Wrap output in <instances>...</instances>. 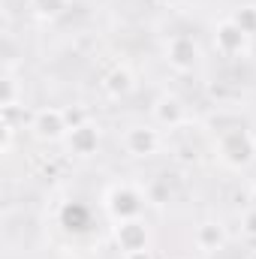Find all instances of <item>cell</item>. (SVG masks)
Instances as JSON below:
<instances>
[{
	"instance_id": "obj_17",
	"label": "cell",
	"mask_w": 256,
	"mask_h": 259,
	"mask_svg": "<svg viewBox=\"0 0 256 259\" xmlns=\"http://www.w3.org/2000/svg\"><path fill=\"white\" fill-rule=\"evenodd\" d=\"M124 259H154V253H151V247H145V250H127Z\"/></svg>"
},
{
	"instance_id": "obj_10",
	"label": "cell",
	"mask_w": 256,
	"mask_h": 259,
	"mask_svg": "<svg viewBox=\"0 0 256 259\" xmlns=\"http://www.w3.org/2000/svg\"><path fill=\"white\" fill-rule=\"evenodd\" d=\"M184 106H181V100L175 97V94H163V97H157L154 100V106H151V118L157 121V127H178L181 121H184Z\"/></svg>"
},
{
	"instance_id": "obj_18",
	"label": "cell",
	"mask_w": 256,
	"mask_h": 259,
	"mask_svg": "<svg viewBox=\"0 0 256 259\" xmlns=\"http://www.w3.org/2000/svg\"><path fill=\"white\" fill-rule=\"evenodd\" d=\"M253 196H256V178H253Z\"/></svg>"
},
{
	"instance_id": "obj_2",
	"label": "cell",
	"mask_w": 256,
	"mask_h": 259,
	"mask_svg": "<svg viewBox=\"0 0 256 259\" xmlns=\"http://www.w3.org/2000/svg\"><path fill=\"white\" fill-rule=\"evenodd\" d=\"M103 208H106V214H109L115 223L133 220V217H142L145 196L139 193L133 184H112V187L103 193Z\"/></svg>"
},
{
	"instance_id": "obj_16",
	"label": "cell",
	"mask_w": 256,
	"mask_h": 259,
	"mask_svg": "<svg viewBox=\"0 0 256 259\" xmlns=\"http://www.w3.org/2000/svg\"><path fill=\"white\" fill-rule=\"evenodd\" d=\"M241 232H244V238L256 241V202L241 214Z\"/></svg>"
},
{
	"instance_id": "obj_5",
	"label": "cell",
	"mask_w": 256,
	"mask_h": 259,
	"mask_svg": "<svg viewBox=\"0 0 256 259\" xmlns=\"http://www.w3.org/2000/svg\"><path fill=\"white\" fill-rule=\"evenodd\" d=\"M163 55H166V64L172 66L175 72H190V69H196L199 58H202L196 39L187 36V33H175V36H169L166 46H163Z\"/></svg>"
},
{
	"instance_id": "obj_8",
	"label": "cell",
	"mask_w": 256,
	"mask_h": 259,
	"mask_svg": "<svg viewBox=\"0 0 256 259\" xmlns=\"http://www.w3.org/2000/svg\"><path fill=\"white\" fill-rule=\"evenodd\" d=\"M66 151L75 154V157H91L97 154V145H100V127L81 121V124H72L66 133Z\"/></svg>"
},
{
	"instance_id": "obj_9",
	"label": "cell",
	"mask_w": 256,
	"mask_h": 259,
	"mask_svg": "<svg viewBox=\"0 0 256 259\" xmlns=\"http://www.w3.org/2000/svg\"><path fill=\"white\" fill-rule=\"evenodd\" d=\"M193 244L202 253H217L226 247V226L220 220H202L193 232Z\"/></svg>"
},
{
	"instance_id": "obj_12",
	"label": "cell",
	"mask_w": 256,
	"mask_h": 259,
	"mask_svg": "<svg viewBox=\"0 0 256 259\" xmlns=\"http://www.w3.org/2000/svg\"><path fill=\"white\" fill-rule=\"evenodd\" d=\"M133 88H136V75H133L130 66H115V69H109V72L103 75V91H106L112 100L127 97Z\"/></svg>"
},
{
	"instance_id": "obj_11",
	"label": "cell",
	"mask_w": 256,
	"mask_h": 259,
	"mask_svg": "<svg viewBox=\"0 0 256 259\" xmlns=\"http://www.w3.org/2000/svg\"><path fill=\"white\" fill-rule=\"evenodd\" d=\"M58 223L64 226L66 232L81 235V232L91 229V208L81 205V202H64L61 211H58Z\"/></svg>"
},
{
	"instance_id": "obj_6",
	"label": "cell",
	"mask_w": 256,
	"mask_h": 259,
	"mask_svg": "<svg viewBox=\"0 0 256 259\" xmlns=\"http://www.w3.org/2000/svg\"><path fill=\"white\" fill-rule=\"evenodd\" d=\"M160 145H163V139L154 124H136V127L124 130V151L130 157H154L160 151Z\"/></svg>"
},
{
	"instance_id": "obj_13",
	"label": "cell",
	"mask_w": 256,
	"mask_h": 259,
	"mask_svg": "<svg viewBox=\"0 0 256 259\" xmlns=\"http://www.w3.org/2000/svg\"><path fill=\"white\" fill-rule=\"evenodd\" d=\"M30 3V9L39 15V18H58V15H64L66 6H69V0H27Z\"/></svg>"
},
{
	"instance_id": "obj_7",
	"label": "cell",
	"mask_w": 256,
	"mask_h": 259,
	"mask_svg": "<svg viewBox=\"0 0 256 259\" xmlns=\"http://www.w3.org/2000/svg\"><path fill=\"white\" fill-rule=\"evenodd\" d=\"M148 241H151V232H148V223L142 217L115 223V244H118L121 253H127V250H145V247H151Z\"/></svg>"
},
{
	"instance_id": "obj_3",
	"label": "cell",
	"mask_w": 256,
	"mask_h": 259,
	"mask_svg": "<svg viewBox=\"0 0 256 259\" xmlns=\"http://www.w3.org/2000/svg\"><path fill=\"white\" fill-rule=\"evenodd\" d=\"M30 130L42 142H61V139H66V133H69V118H66L64 109H58V106H42V109L33 112Z\"/></svg>"
},
{
	"instance_id": "obj_15",
	"label": "cell",
	"mask_w": 256,
	"mask_h": 259,
	"mask_svg": "<svg viewBox=\"0 0 256 259\" xmlns=\"http://www.w3.org/2000/svg\"><path fill=\"white\" fill-rule=\"evenodd\" d=\"M235 24H241L250 36H256V6H244L241 12H235V15H229Z\"/></svg>"
},
{
	"instance_id": "obj_4",
	"label": "cell",
	"mask_w": 256,
	"mask_h": 259,
	"mask_svg": "<svg viewBox=\"0 0 256 259\" xmlns=\"http://www.w3.org/2000/svg\"><path fill=\"white\" fill-rule=\"evenodd\" d=\"M214 46L223 58H241L250 52V33L241 24H235L232 18H223L214 27Z\"/></svg>"
},
{
	"instance_id": "obj_19",
	"label": "cell",
	"mask_w": 256,
	"mask_h": 259,
	"mask_svg": "<svg viewBox=\"0 0 256 259\" xmlns=\"http://www.w3.org/2000/svg\"><path fill=\"white\" fill-rule=\"evenodd\" d=\"M172 259H187V256H172Z\"/></svg>"
},
{
	"instance_id": "obj_1",
	"label": "cell",
	"mask_w": 256,
	"mask_h": 259,
	"mask_svg": "<svg viewBox=\"0 0 256 259\" xmlns=\"http://www.w3.org/2000/svg\"><path fill=\"white\" fill-rule=\"evenodd\" d=\"M214 148H217L220 163L229 166V169H247L256 160V139L250 130H241V127L223 130Z\"/></svg>"
},
{
	"instance_id": "obj_14",
	"label": "cell",
	"mask_w": 256,
	"mask_h": 259,
	"mask_svg": "<svg viewBox=\"0 0 256 259\" xmlns=\"http://www.w3.org/2000/svg\"><path fill=\"white\" fill-rule=\"evenodd\" d=\"M15 100H18V81L12 75V69H6V75H3V109L12 112L15 109Z\"/></svg>"
}]
</instances>
